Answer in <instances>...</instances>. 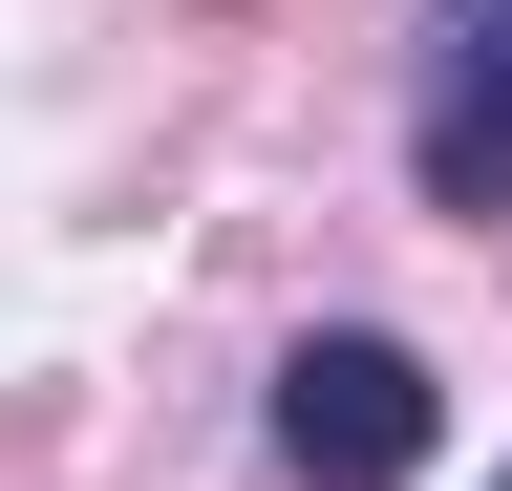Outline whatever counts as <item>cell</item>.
Wrapping results in <instances>:
<instances>
[{
    "label": "cell",
    "instance_id": "1",
    "mask_svg": "<svg viewBox=\"0 0 512 491\" xmlns=\"http://www.w3.org/2000/svg\"><path fill=\"white\" fill-rule=\"evenodd\" d=\"M427 427H448V385H427L384 321H320V342L278 363V449H299V491H406Z\"/></svg>",
    "mask_w": 512,
    "mask_h": 491
},
{
    "label": "cell",
    "instance_id": "3",
    "mask_svg": "<svg viewBox=\"0 0 512 491\" xmlns=\"http://www.w3.org/2000/svg\"><path fill=\"white\" fill-rule=\"evenodd\" d=\"M491 491H512V470H491Z\"/></svg>",
    "mask_w": 512,
    "mask_h": 491
},
{
    "label": "cell",
    "instance_id": "2",
    "mask_svg": "<svg viewBox=\"0 0 512 491\" xmlns=\"http://www.w3.org/2000/svg\"><path fill=\"white\" fill-rule=\"evenodd\" d=\"M406 171H427V214H512V0H448L427 107H406Z\"/></svg>",
    "mask_w": 512,
    "mask_h": 491
}]
</instances>
